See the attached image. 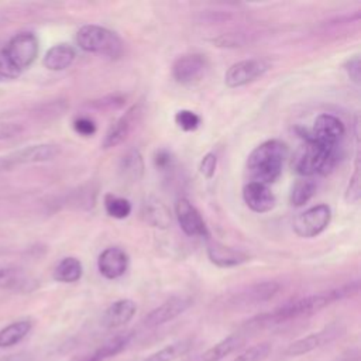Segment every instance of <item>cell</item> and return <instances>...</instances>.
Instances as JSON below:
<instances>
[{
    "instance_id": "cell-1",
    "label": "cell",
    "mask_w": 361,
    "mask_h": 361,
    "mask_svg": "<svg viewBox=\"0 0 361 361\" xmlns=\"http://www.w3.org/2000/svg\"><path fill=\"white\" fill-rule=\"evenodd\" d=\"M358 289H360V283L354 281V283L342 285L339 288H335V289H330L326 292L313 294V295L288 302V303L283 305L281 308L276 309L274 312L255 316L254 319L247 322V328L260 329V328H265V326H271V325L284 324V322H288L292 319H298V318H302V316L313 314L316 312L322 310L324 308L329 306L333 302H337V301L355 295L358 292Z\"/></svg>"
},
{
    "instance_id": "cell-2",
    "label": "cell",
    "mask_w": 361,
    "mask_h": 361,
    "mask_svg": "<svg viewBox=\"0 0 361 361\" xmlns=\"http://www.w3.org/2000/svg\"><path fill=\"white\" fill-rule=\"evenodd\" d=\"M288 147L280 140H268L253 150L247 160V172L251 183L273 184L283 172Z\"/></svg>"
},
{
    "instance_id": "cell-3",
    "label": "cell",
    "mask_w": 361,
    "mask_h": 361,
    "mask_svg": "<svg viewBox=\"0 0 361 361\" xmlns=\"http://www.w3.org/2000/svg\"><path fill=\"white\" fill-rule=\"evenodd\" d=\"M301 137L305 146L295 160V171L303 178L329 174L337 162L339 147H329L312 140L308 131H301Z\"/></svg>"
},
{
    "instance_id": "cell-4",
    "label": "cell",
    "mask_w": 361,
    "mask_h": 361,
    "mask_svg": "<svg viewBox=\"0 0 361 361\" xmlns=\"http://www.w3.org/2000/svg\"><path fill=\"white\" fill-rule=\"evenodd\" d=\"M76 44L85 53L110 58H119L123 54L121 38L115 31L96 24L81 27L76 33Z\"/></svg>"
},
{
    "instance_id": "cell-5",
    "label": "cell",
    "mask_w": 361,
    "mask_h": 361,
    "mask_svg": "<svg viewBox=\"0 0 361 361\" xmlns=\"http://www.w3.org/2000/svg\"><path fill=\"white\" fill-rule=\"evenodd\" d=\"M332 220V209L325 205H316L294 220V230L302 239H312L324 233Z\"/></svg>"
},
{
    "instance_id": "cell-6",
    "label": "cell",
    "mask_w": 361,
    "mask_h": 361,
    "mask_svg": "<svg viewBox=\"0 0 361 361\" xmlns=\"http://www.w3.org/2000/svg\"><path fill=\"white\" fill-rule=\"evenodd\" d=\"M40 44L33 33H19L6 42V53L19 71L28 68L38 57Z\"/></svg>"
},
{
    "instance_id": "cell-7",
    "label": "cell",
    "mask_w": 361,
    "mask_h": 361,
    "mask_svg": "<svg viewBox=\"0 0 361 361\" xmlns=\"http://www.w3.org/2000/svg\"><path fill=\"white\" fill-rule=\"evenodd\" d=\"M269 69V64L265 60L251 58L233 64L224 75V83L229 87L246 86L260 79Z\"/></svg>"
},
{
    "instance_id": "cell-8",
    "label": "cell",
    "mask_w": 361,
    "mask_h": 361,
    "mask_svg": "<svg viewBox=\"0 0 361 361\" xmlns=\"http://www.w3.org/2000/svg\"><path fill=\"white\" fill-rule=\"evenodd\" d=\"M346 134L343 121L333 115H321L316 117L309 133L310 139L329 147H339Z\"/></svg>"
},
{
    "instance_id": "cell-9",
    "label": "cell",
    "mask_w": 361,
    "mask_h": 361,
    "mask_svg": "<svg viewBox=\"0 0 361 361\" xmlns=\"http://www.w3.org/2000/svg\"><path fill=\"white\" fill-rule=\"evenodd\" d=\"M175 213L180 229L184 230L187 236L191 237H210V232L208 226L199 213V210L185 198L178 199L175 205Z\"/></svg>"
},
{
    "instance_id": "cell-10",
    "label": "cell",
    "mask_w": 361,
    "mask_h": 361,
    "mask_svg": "<svg viewBox=\"0 0 361 361\" xmlns=\"http://www.w3.org/2000/svg\"><path fill=\"white\" fill-rule=\"evenodd\" d=\"M143 113V103H135L130 109H127L126 113L121 117H119L106 133L103 140V149H112L121 144L128 137L135 124L140 121Z\"/></svg>"
},
{
    "instance_id": "cell-11",
    "label": "cell",
    "mask_w": 361,
    "mask_h": 361,
    "mask_svg": "<svg viewBox=\"0 0 361 361\" xmlns=\"http://www.w3.org/2000/svg\"><path fill=\"white\" fill-rule=\"evenodd\" d=\"M60 154V147L56 144H35L23 147L2 160L3 168H13L23 164L47 162L54 160Z\"/></svg>"
},
{
    "instance_id": "cell-12",
    "label": "cell",
    "mask_w": 361,
    "mask_h": 361,
    "mask_svg": "<svg viewBox=\"0 0 361 361\" xmlns=\"http://www.w3.org/2000/svg\"><path fill=\"white\" fill-rule=\"evenodd\" d=\"M192 305V299L188 296H172L158 308L151 310L144 318L146 328H157L174 321L178 316L187 312Z\"/></svg>"
},
{
    "instance_id": "cell-13",
    "label": "cell",
    "mask_w": 361,
    "mask_h": 361,
    "mask_svg": "<svg viewBox=\"0 0 361 361\" xmlns=\"http://www.w3.org/2000/svg\"><path fill=\"white\" fill-rule=\"evenodd\" d=\"M208 69V60L202 54L179 57L172 67V76L180 85H192L201 81Z\"/></svg>"
},
{
    "instance_id": "cell-14",
    "label": "cell",
    "mask_w": 361,
    "mask_h": 361,
    "mask_svg": "<svg viewBox=\"0 0 361 361\" xmlns=\"http://www.w3.org/2000/svg\"><path fill=\"white\" fill-rule=\"evenodd\" d=\"M281 287L280 284L274 281H267V283H258L254 285L247 287L242 292H239L233 299L232 305L236 308H246V306H253L258 303L268 302L269 299H273L278 292Z\"/></svg>"
},
{
    "instance_id": "cell-15",
    "label": "cell",
    "mask_w": 361,
    "mask_h": 361,
    "mask_svg": "<svg viewBox=\"0 0 361 361\" xmlns=\"http://www.w3.org/2000/svg\"><path fill=\"white\" fill-rule=\"evenodd\" d=\"M206 251L210 262L219 268H233L250 261V255L243 250L229 247L219 242L210 240L208 243Z\"/></svg>"
},
{
    "instance_id": "cell-16",
    "label": "cell",
    "mask_w": 361,
    "mask_h": 361,
    "mask_svg": "<svg viewBox=\"0 0 361 361\" xmlns=\"http://www.w3.org/2000/svg\"><path fill=\"white\" fill-rule=\"evenodd\" d=\"M128 255L119 247H109L103 250L98 258L99 273L108 280H117L127 271Z\"/></svg>"
},
{
    "instance_id": "cell-17",
    "label": "cell",
    "mask_w": 361,
    "mask_h": 361,
    "mask_svg": "<svg viewBox=\"0 0 361 361\" xmlns=\"http://www.w3.org/2000/svg\"><path fill=\"white\" fill-rule=\"evenodd\" d=\"M243 199L246 205L255 213H267L276 208L277 199L268 185L258 183H249L243 190Z\"/></svg>"
},
{
    "instance_id": "cell-18",
    "label": "cell",
    "mask_w": 361,
    "mask_h": 361,
    "mask_svg": "<svg viewBox=\"0 0 361 361\" xmlns=\"http://www.w3.org/2000/svg\"><path fill=\"white\" fill-rule=\"evenodd\" d=\"M137 312V305L131 299H120L112 303L103 313L102 325L105 329H117L127 325Z\"/></svg>"
},
{
    "instance_id": "cell-19",
    "label": "cell",
    "mask_w": 361,
    "mask_h": 361,
    "mask_svg": "<svg viewBox=\"0 0 361 361\" xmlns=\"http://www.w3.org/2000/svg\"><path fill=\"white\" fill-rule=\"evenodd\" d=\"M142 216L146 223L156 229L165 230L171 226V212L167 205L154 195L144 199L142 206Z\"/></svg>"
},
{
    "instance_id": "cell-20",
    "label": "cell",
    "mask_w": 361,
    "mask_h": 361,
    "mask_svg": "<svg viewBox=\"0 0 361 361\" xmlns=\"http://www.w3.org/2000/svg\"><path fill=\"white\" fill-rule=\"evenodd\" d=\"M131 339H133V332L119 333V335L110 337L109 340H106L95 351L85 354V355H79V357L74 358L72 361H105V360L112 358V357L117 355L119 353H121L128 346Z\"/></svg>"
},
{
    "instance_id": "cell-21",
    "label": "cell",
    "mask_w": 361,
    "mask_h": 361,
    "mask_svg": "<svg viewBox=\"0 0 361 361\" xmlns=\"http://www.w3.org/2000/svg\"><path fill=\"white\" fill-rule=\"evenodd\" d=\"M76 53L69 44H57L51 47L42 60L44 67L50 71H64L75 61Z\"/></svg>"
},
{
    "instance_id": "cell-22",
    "label": "cell",
    "mask_w": 361,
    "mask_h": 361,
    "mask_svg": "<svg viewBox=\"0 0 361 361\" xmlns=\"http://www.w3.org/2000/svg\"><path fill=\"white\" fill-rule=\"evenodd\" d=\"M119 172L127 183H139L144 174V161L139 150H130L121 157Z\"/></svg>"
},
{
    "instance_id": "cell-23",
    "label": "cell",
    "mask_w": 361,
    "mask_h": 361,
    "mask_svg": "<svg viewBox=\"0 0 361 361\" xmlns=\"http://www.w3.org/2000/svg\"><path fill=\"white\" fill-rule=\"evenodd\" d=\"M333 333L335 332H332V329H326L324 332L313 333L306 337H302V339L291 343L285 353H287V355H302V354L310 353L312 350L318 349L322 344H325L326 342H329L332 339Z\"/></svg>"
},
{
    "instance_id": "cell-24",
    "label": "cell",
    "mask_w": 361,
    "mask_h": 361,
    "mask_svg": "<svg viewBox=\"0 0 361 361\" xmlns=\"http://www.w3.org/2000/svg\"><path fill=\"white\" fill-rule=\"evenodd\" d=\"M244 343V337L240 333L232 335L229 337L223 339L213 347H210L208 351L202 354L201 361H220L224 357H228L233 351H236L242 344Z\"/></svg>"
},
{
    "instance_id": "cell-25",
    "label": "cell",
    "mask_w": 361,
    "mask_h": 361,
    "mask_svg": "<svg viewBox=\"0 0 361 361\" xmlns=\"http://www.w3.org/2000/svg\"><path fill=\"white\" fill-rule=\"evenodd\" d=\"M83 273L82 262L75 257H67L58 262L54 269V278L58 283L72 284L81 280Z\"/></svg>"
},
{
    "instance_id": "cell-26",
    "label": "cell",
    "mask_w": 361,
    "mask_h": 361,
    "mask_svg": "<svg viewBox=\"0 0 361 361\" xmlns=\"http://www.w3.org/2000/svg\"><path fill=\"white\" fill-rule=\"evenodd\" d=\"M33 281L17 268L0 269V285L15 291H30Z\"/></svg>"
},
{
    "instance_id": "cell-27",
    "label": "cell",
    "mask_w": 361,
    "mask_h": 361,
    "mask_svg": "<svg viewBox=\"0 0 361 361\" xmlns=\"http://www.w3.org/2000/svg\"><path fill=\"white\" fill-rule=\"evenodd\" d=\"M31 330V322L20 321L15 322L0 330V349L10 347L22 342Z\"/></svg>"
},
{
    "instance_id": "cell-28",
    "label": "cell",
    "mask_w": 361,
    "mask_h": 361,
    "mask_svg": "<svg viewBox=\"0 0 361 361\" xmlns=\"http://www.w3.org/2000/svg\"><path fill=\"white\" fill-rule=\"evenodd\" d=\"M316 192V184L314 180H312L310 178H301L298 179L296 183L292 187L291 191V205L294 206H303L305 203H308L313 195Z\"/></svg>"
},
{
    "instance_id": "cell-29",
    "label": "cell",
    "mask_w": 361,
    "mask_h": 361,
    "mask_svg": "<svg viewBox=\"0 0 361 361\" xmlns=\"http://www.w3.org/2000/svg\"><path fill=\"white\" fill-rule=\"evenodd\" d=\"M191 349V342L190 340H183L172 343L153 354L144 358V361H174L175 358L184 355L188 350Z\"/></svg>"
},
{
    "instance_id": "cell-30",
    "label": "cell",
    "mask_w": 361,
    "mask_h": 361,
    "mask_svg": "<svg viewBox=\"0 0 361 361\" xmlns=\"http://www.w3.org/2000/svg\"><path fill=\"white\" fill-rule=\"evenodd\" d=\"M105 209L106 213L113 219H126L131 213V203L120 196H116L113 194L105 195Z\"/></svg>"
},
{
    "instance_id": "cell-31",
    "label": "cell",
    "mask_w": 361,
    "mask_h": 361,
    "mask_svg": "<svg viewBox=\"0 0 361 361\" xmlns=\"http://www.w3.org/2000/svg\"><path fill=\"white\" fill-rule=\"evenodd\" d=\"M202 123V119L199 115H196L192 110H179L175 115V124L184 131H195Z\"/></svg>"
},
{
    "instance_id": "cell-32",
    "label": "cell",
    "mask_w": 361,
    "mask_h": 361,
    "mask_svg": "<svg viewBox=\"0 0 361 361\" xmlns=\"http://www.w3.org/2000/svg\"><path fill=\"white\" fill-rule=\"evenodd\" d=\"M22 71H19L15 64L10 61L8 53H6V44L0 41V76L13 79L20 75Z\"/></svg>"
},
{
    "instance_id": "cell-33",
    "label": "cell",
    "mask_w": 361,
    "mask_h": 361,
    "mask_svg": "<svg viewBox=\"0 0 361 361\" xmlns=\"http://www.w3.org/2000/svg\"><path fill=\"white\" fill-rule=\"evenodd\" d=\"M271 353V344L269 343H261L257 346L250 347L244 353H242L239 357H236L233 361H262L267 358V355Z\"/></svg>"
},
{
    "instance_id": "cell-34",
    "label": "cell",
    "mask_w": 361,
    "mask_h": 361,
    "mask_svg": "<svg viewBox=\"0 0 361 361\" xmlns=\"http://www.w3.org/2000/svg\"><path fill=\"white\" fill-rule=\"evenodd\" d=\"M360 199V162H358V154L355 161V169L354 174L350 178V183L346 191V201L349 203H357Z\"/></svg>"
},
{
    "instance_id": "cell-35",
    "label": "cell",
    "mask_w": 361,
    "mask_h": 361,
    "mask_svg": "<svg viewBox=\"0 0 361 361\" xmlns=\"http://www.w3.org/2000/svg\"><path fill=\"white\" fill-rule=\"evenodd\" d=\"M153 161H154V165L158 171H171L174 167H175V157L174 154L167 150V149H160L154 153V157H153Z\"/></svg>"
},
{
    "instance_id": "cell-36",
    "label": "cell",
    "mask_w": 361,
    "mask_h": 361,
    "mask_svg": "<svg viewBox=\"0 0 361 361\" xmlns=\"http://www.w3.org/2000/svg\"><path fill=\"white\" fill-rule=\"evenodd\" d=\"M74 128H75V131L78 134L83 135V137H90V135H94L96 133V130H98L96 123L92 119L85 117V116L75 119Z\"/></svg>"
},
{
    "instance_id": "cell-37",
    "label": "cell",
    "mask_w": 361,
    "mask_h": 361,
    "mask_svg": "<svg viewBox=\"0 0 361 361\" xmlns=\"http://www.w3.org/2000/svg\"><path fill=\"white\" fill-rule=\"evenodd\" d=\"M216 167H217V157L216 154L213 153H208L202 161H201V165H199V171L201 174L206 178V179H210L213 178L215 172H216Z\"/></svg>"
},
{
    "instance_id": "cell-38",
    "label": "cell",
    "mask_w": 361,
    "mask_h": 361,
    "mask_svg": "<svg viewBox=\"0 0 361 361\" xmlns=\"http://www.w3.org/2000/svg\"><path fill=\"white\" fill-rule=\"evenodd\" d=\"M360 57L358 56H354L353 58H350L346 65H344V69L349 75V78L355 83L358 85L360 83Z\"/></svg>"
},
{
    "instance_id": "cell-39",
    "label": "cell",
    "mask_w": 361,
    "mask_h": 361,
    "mask_svg": "<svg viewBox=\"0 0 361 361\" xmlns=\"http://www.w3.org/2000/svg\"><path fill=\"white\" fill-rule=\"evenodd\" d=\"M20 126L15 123H0V140L15 137L16 134L20 133Z\"/></svg>"
},
{
    "instance_id": "cell-40",
    "label": "cell",
    "mask_w": 361,
    "mask_h": 361,
    "mask_svg": "<svg viewBox=\"0 0 361 361\" xmlns=\"http://www.w3.org/2000/svg\"><path fill=\"white\" fill-rule=\"evenodd\" d=\"M0 361H30L26 354H9L5 357H0Z\"/></svg>"
}]
</instances>
